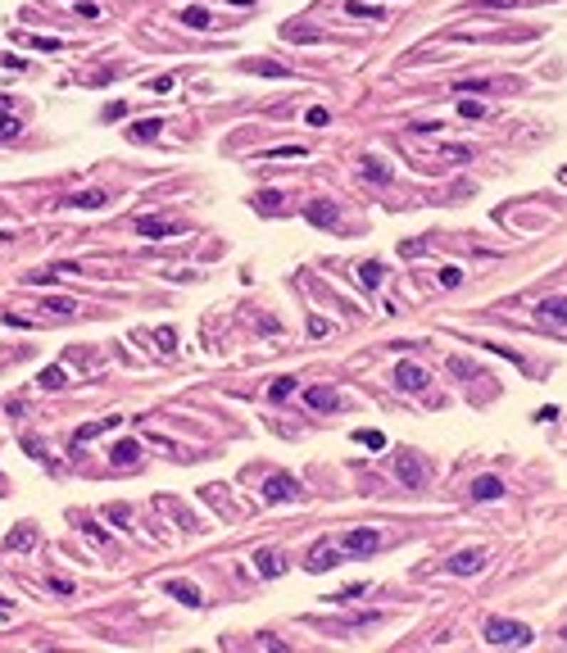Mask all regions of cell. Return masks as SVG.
Segmentation results:
<instances>
[{
	"mask_svg": "<svg viewBox=\"0 0 567 653\" xmlns=\"http://www.w3.org/2000/svg\"><path fill=\"white\" fill-rule=\"evenodd\" d=\"M486 639H490V644H531V626L490 617V622H486Z\"/></svg>",
	"mask_w": 567,
	"mask_h": 653,
	"instance_id": "obj_1",
	"label": "cell"
},
{
	"mask_svg": "<svg viewBox=\"0 0 567 653\" xmlns=\"http://www.w3.org/2000/svg\"><path fill=\"white\" fill-rule=\"evenodd\" d=\"M395 476H400V481L409 486V490H422V486H427V463L417 459L413 449H400V459H395Z\"/></svg>",
	"mask_w": 567,
	"mask_h": 653,
	"instance_id": "obj_2",
	"label": "cell"
},
{
	"mask_svg": "<svg viewBox=\"0 0 567 653\" xmlns=\"http://www.w3.org/2000/svg\"><path fill=\"white\" fill-rule=\"evenodd\" d=\"M291 499H300V481L286 472H273L264 481V503H291Z\"/></svg>",
	"mask_w": 567,
	"mask_h": 653,
	"instance_id": "obj_3",
	"label": "cell"
},
{
	"mask_svg": "<svg viewBox=\"0 0 567 653\" xmlns=\"http://www.w3.org/2000/svg\"><path fill=\"white\" fill-rule=\"evenodd\" d=\"M137 231H141V236H150V241H164V236H177L182 223H172V218H164V214H141Z\"/></svg>",
	"mask_w": 567,
	"mask_h": 653,
	"instance_id": "obj_4",
	"label": "cell"
},
{
	"mask_svg": "<svg viewBox=\"0 0 567 653\" xmlns=\"http://www.w3.org/2000/svg\"><path fill=\"white\" fill-rule=\"evenodd\" d=\"M536 318L545 327H567V295H553V300H540L536 304Z\"/></svg>",
	"mask_w": 567,
	"mask_h": 653,
	"instance_id": "obj_5",
	"label": "cell"
},
{
	"mask_svg": "<svg viewBox=\"0 0 567 653\" xmlns=\"http://www.w3.org/2000/svg\"><path fill=\"white\" fill-rule=\"evenodd\" d=\"M254 572L264 576V581H273V576L286 572V553H281V549H259L254 553Z\"/></svg>",
	"mask_w": 567,
	"mask_h": 653,
	"instance_id": "obj_6",
	"label": "cell"
},
{
	"mask_svg": "<svg viewBox=\"0 0 567 653\" xmlns=\"http://www.w3.org/2000/svg\"><path fill=\"white\" fill-rule=\"evenodd\" d=\"M395 386L400 390H427L431 386V372H427V367H417V363H400L395 367Z\"/></svg>",
	"mask_w": 567,
	"mask_h": 653,
	"instance_id": "obj_7",
	"label": "cell"
},
{
	"mask_svg": "<svg viewBox=\"0 0 567 653\" xmlns=\"http://www.w3.org/2000/svg\"><path fill=\"white\" fill-rule=\"evenodd\" d=\"M377 549H381V536L373 526H359V531L345 536V553H377Z\"/></svg>",
	"mask_w": 567,
	"mask_h": 653,
	"instance_id": "obj_8",
	"label": "cell"
},
{
	"mask_svg": "<svg viewBox=\"0 0 567 653\" xmlns=\"http://www.w3.org/2000/svg\"><path fill=\"white\" fill-rule=\"evenodd\" d=\"M486 568V553L482 549H463V553H454L449 558V572L454 576H472V572H482Z\"/></svg>",
	"mask_w": 567,
	"mask_h": 653,
	"instance_id": "obj_9",
	"label": "cell"
},
{
	"mask_svg": "<svg viewBox=\"0 0 567 653\" xmlns=\"http://www.w3.org/2000/svg\"><path fill=\"white\" fill-rule=\"evenodd\" d=\"M137 459H141V440L137 436H123L118 445L109 449V463H114V467H132Z\"/></svg>",
	"mask_w": 567,
	"mask_h": 653,
	"instance_id": "obj_10",
	"label": "cell"
},
{
	"mask_svg": "<svg viewBox=\"0 0 567 653\" xmlns=\"http://www.w3.org/2000/svg\"><path fill=\"white\" fill-rule=\"evenodd\" d=\"M304 404H309L313 413H336V409H340V395H336L331 386H313L309 395H304Z\"/></svg>",
	"mask_w": 567,
	"mask_h": 653,
	"instance_id": "obj_11",
	"label": "cell"
},
{
	"mask_svg": "<svg viewBox=\"0 0 567 653\" xmlns=\"http://www.w3.org/2000/svg\"><path fill=\"white\" fill-rule=\"evenodd\" d=\"M36 545V526L32 522H23V526H14V531L5 536V549H14V553H28Z\"/></svg>",
	"mask_w": 567,
	"mask_h": 653,
	"instance_id": "obj_12",
	"label": "cell"
},
{
	"mask_svg": "<svg viewBox=\"0 0 567 653\" xmlns=\"http://www.w3.org/2000/svg\"><path fill=\"white\" fill-rule=\"evenodd\" d=\"M118 427V417L109 413V417H100V422H86V427H78L73 431V445H86V440H95V436H105V431H114Z\"/></svg>",
	"mask_w": 567,
	"mask_h": 653,
	"instance_id": "obj_13",
	"label": "cell"
},
{
	"mask_svg": "<svg viewBox=\"0 0 567 653\" xmlns=\"http://www.w3.org/2000/svg\"><path fill=\"white\" fill-rule=\"evenodd\" d=\"M241 73H259V78H286V64H277V59H245Z\"/></svg>",
	"mask_w": 567,
	"mask_h": 653,
	"instance_id": "obj_14",
	"label": "cell"
},
{
	"mask_svg": "<svg viewBox=\"0 0 567 653\" xmlns=\"http://www.w3.org/2000/svg\"><path fill=\"white\" fill-rule=\"evenodd\" d=\"M304 218H309L313 227H331V223H336V204H331V200H313L309 209H304Z\"/></svg>",
	"mask_w": 567,
	"mask_h": 653,
	"instance_id": "obj_15",
	"label": "cell"
},
{
	"mask_svg": "<svg viewBox=\"0 0 567 653\" xmlns=\"http://www.w3.org/2000/svg\"><path fill=\"white\" fill-rule=\"evenodd\" d=\"M499 495H504V481H499V476H477V481H472V499L477 503L499 499Z\"/></svg>",
	"mask_w": 567,
	"mask_h": 653,
	"instance_id": "obj_16",
	"label": "cell"
},
{
	"mask_svg": "<svg viewBox=\"0 0 567 653\" xmlns=\"http://www.w3.org/2000/svg\"><path fill=\"white\" fill-rule=\"evenodd\" d=\"M159 132H164V118H141V122H132V127H128V137L132 141H155Z\"/></svg>",
	"mask_w": 567,
	"mask_h": 653,
	"instance_id": "obj_17",
	"label": "cell"
},
{
	"mask_svg": "<svg viewBox=\"0 0 567 653\" xmlns=\"http://www.w3.org/2000/svg\"><path fill=\"white\" fill-rule=\"evenodd\" d=\"M363 177L377 182V187H386V182H390V164H386V159H377V155H368L363 159Z\"/></svg>",
	"mask_w": 567,
	"mask_h": 653,
	"instance_id": "obj_18",
	"label": "cell"
},
{
	"mask_svg": "<svg viewBox=\"0 0 567 653\" xmlns=\"http://www.w3.org/2000/svg\"><path fill=\"white\" fill-rule=\"evenodd\" d=\"M336 563H340L336 549H313V553H309V572H331Z\"/></svg>",
	"mask_w": 567,
	"mask_h": 653,
	"instance_id": "obj_19",
	"label": "cell"
},
{
	"mask_svg": "<svg viewBox=\"0 0 567 653\" xmlns=\"http://www.w3.org/2000/svg\"><path fill=\"white\" fill-rule=\"evenodd\" d=\"M164 590H168V595H172V599H182V603H191V608H195V603H200V590H195L191 581H168Z\"/></svg>",
	"mask_w": 567,
	"mask_h": 653,
	"instance_id": "obj_20",
	"label": "cell"
},
{
	"mask_svg": "<svg viewBox=\"0 0 567 653\" xmlns=\"http://www.w3.org/2000/svg\"><path fill=\"white\" fill-rule=\"evenodd\" d=\"M41 309H46V313H55V318H73V313H78V304L64 300V295H51V300H41Z\"/></svg>",
	"mask_w": 567,
	"mask_h": 653,
	"instance_id": "obj_21",
	"label": "cell"
},
{
	"mask_svg": "<svg viewBox=\"0 0 567 653\" xmlns=\"http://www.w3.org/2000/svg\"><path fill=\"white\" fill-rule=\"evenodd\" d=\"M105 200H109V195H105V191H78V195H73V200H68V204H73V209H100Z\"/></svg>",
	"mask_w": 567,
	"mask_h": 653,
	"instance_id": "obj_22",
	"label": "cell"
},
{
	"mask_svg": "<svg viewBox=\"0 0 567 653\" xmlns=\"http://www.w3.org/2000/svg\"><path fill=\"white\" fill-rule=\"evenodd\" d=\"M254 209H259V214H277V209H281V191H259Z\"/></svg>",
	"mask_w": 567,
	"mask_h": 653,
	"instance_id": "obj_23",
	"label": "cell"
},
{
	"mask_svg": "<svg viewBox=\"0 0 567 653\" xmlns=\"http://www.w3.org/2000/svg\"><path fill=\"white\" fill-rule=\"evenodd\" d=\"M440 159H449V164H467V159H472V145H459V141L440 145Z\"/></svg>",
	"mask_w": 567,
	"mask_h": 653,
	"instance_id": "obj_24",
	"label": "cell"
},
{
	"mask_svg": "<svg viewBox=\"0 0 567 653\" xmlns=\"http://www.w3.org/2000/svg\"><path fill=\"white\" fill-rule=\"evenodd\" d=\"M182 23H187V28H209V9H204V5L182 9Z\"/></svg>",
	"mask_w": 567,
	"mask_h": 653,
	"instance_id": "obj_25",
	"label": "cell"
},
{
	"mask_svg": "<svg viewBox=\"0 0 567 653\" xmlns=\"http://www.w3.org/2000/svg\"><path fill=\"white\" fill-rule=\"evenodd\" d=\"M295 390H300V386H295V377H277L273 386H268V395H273V399H291Z\"/></svg>",
	"mask_w": 567,
	"mask_h": 653,
	"instance_id": "obj_26",
	"label": "cell"
},
{
	"mask_svg": "<svg viewBox=\"0 0 567 653\" xmlns=\"http://www.w3.org/2000/svg\"><path fill=\"white\" fill-rule=\"evenodd\" d=\"M381 277H386V268H381V263H363V268H359V281H363L368 291L381 286Z\"/></svg>",
	"mask_w": 567,
	"mask_h": 653,
	"instance_id": "obj_27",
	"label": "cell"
},
{
	"mask_svg": "<svg viewBox=\"0 0 567 653\" xmlns=\"http://www.w3.org/2000/svg\"><path fill=\"white\" fill-rule=\"evenodd\" d=\"M36 386H41V390H59V386H64V367H46V372L36 377Z\"/></svg>",
	"mask_w": 567,
	"mask_h": 653,
	"instance_id": "obj_28",
	"label": "cell"
},
{
	"mask_svg": "<svg viewBox=\"0 0 567 653\" xmlns=\"http://www.w3.org/2000/svg\"><path fill=\"white\" fill-rule=\"evenodd\" d=\"M304 155H309L304 145H273V150H268L264 159H304Z\"/></svg>",
	"mask_w": 567,
	"mask_h": 653,
	"instance_id": "obj_29",
	"label": "cell"
},
{
	"mask_svg": "<svg viewBox=\"0 0 567 653\" xmlns=\"http://www.w3.org/2000/svg\"><path fill=\"white\" fill-rule=\"evenodd\" d=\"M19 41L36 46V51H64V41H59V36H19Z\"/></svg>",
	"mask_w": 567,
	"mask_h": 653,
	"instance_id": "obj_30",
	"label": "cell"
},
{
	"mask_svg": "<svg viewBox=\"0 0 567 653\" xmlns=\"http://www.w3.org/2000/svg\"><path fill=\"white\" fill-rule=\"evenodd\" d=\"M19 137V118L14 114H0V141H14Z\"/></svg>",
	"mask_w": 567,
	"mask_h": 653,
	"instance_id": "obj_31",
	"label": "cell"
},
{
	"mask_svg": "<svg viewBox=\"0 0 567 653\" xmlns=\"http://www.w3.org/2000/svg\"><path fill=\"white\" fill-rule=\"evenodd\" d=\"M459 118H486V105L482 100H459Z\"/></svg>",
	"mask_w": 567,
	"mask_h": 653,
	"instance_id": "obj_32",
	"label": "cell"
},
{
	"mask_svg": "<svg viewBox=\"0 0 567 653\" xmlns=\"http://www.w3.org/2000/svg\"><path fill=\"white\" fill-rule=\"evenodd\" d=\"M359 445H368V449H386V436L368 427V431H359Z\"/></svg>",
	"mask_w": 567,
	"mask_h": 653,
	"instance_id": "obj_33",
	"label": "cell"
},
{
	"mask_svg": "<svg viewBox=\"0 0 567 653\" xmlns=\"http://www.w3.org/2000/svg\"><path fill=\"white\" fill-rule=\"evenodd\" d=\"M345 14H359V19H381V9H377V5H359V0H350V5H345Z\"/></svg>",
	"mask_w": 567,
	"mask_h": 653,
	"instance_id": "obj_34",
	"label": "cell"
},
{
	"mask_svg": "<svg viewBox=\"0 0 567 653\" xmlns=\"http://www.w3.org/2000/svg\"><path fill=\"white\" fill-rule=\"evenodd\" d=\"M327 118H331V109H323V105H313L309 114H304V122H309V127H327Z\"/></svg>",
	"mask_w": 567,
	"mask_h": 653,
	"instance_id": "obj_35",
	"label": "cell"
},
{
	"mask_svg": "<svg viewBox=\"0 0 567 653\" xmlns=\"http://www.w3.org/2000/svg\"><path fill=\"white\" fill-rule=\"evenodd\" d=\"M155 345H159V350H172V345H177V331H172V327H159L155 331Z\"/></svg>",
	"mask_w": 567,
	"mask_h": 653,
	"instance_id": "obj_36",
	"label": "cell"
},
{
	"mask_svg": "<svg viewBox=\"0 0 567 653\" xmlns=\"http://www.w3.org/2000/svg\"><path fill=\"white\" fill-rule=\"evenodd\" d=\"M100 118H105V122H123V118H128V105H123V100H114V105H109Z\"/></svg>",
	"mask_w": 567,
	"mask_h": 653,
	"instance_id": "obj_37",
	"label": "cell"
},
{
	"mask_svg": "<svg viewBox=\"0 0 567 653\" xmlns=\"http://www.w3.org/2000/svg\"><path fill=\"white\" fill-rule=\"evenodd\" d=\"M82 531H86V540H95V545H109L105 526H95V522H82Z\"/></svg>",
	"mask_w": 567,
	"mask_h": 653,
	"instance_id": "obj_38",
	"label": "cell"
},
{
	"mask_svg": "<svg viewBox=\"0 0 567 653\" xmlns=\"http://www.w3.org/2000/svg\"><path fill=\"white\" fill-rule=\"evenodd\" d=\"M105 517H114L118 526H128L132 522V513H128V503H114V508H105Z\"/></svg>",
	"mask_w": 567,
	"mask_h": 653,
	"instance_id": "obj_39",
	"label": "cell"
},
{
	"mask_svg": "<svg viewBox=\"0 0 567 653\" xmlns=\"http://www.w3.org/2000/svg\"><path fill=\"white\" fill-rule=\"evenodd\" d=\"M327 331H331V323H327V318H309V336H313V340H323Z\"/></svg>",
	"mask_w": 567,
	"mask_h": 653,
	"instance_id": "obj_40",
	"label": "cell"
},
{
	"mask_svg": "<svg viewBox=\"0 0 567 653\" xmlns=\"http://www.w3.org/2000/svg\"><path fill=\"white\" fill-rule=\"evenodd\" d=\"M0 323H5V327H19V331H28V327H32L23 313H0Z\"/></svg>",
	"mask_w": 567,
	"mask_h": 653,
	"instance_id": "obj_41",
	"label": "cell"
},
{
	"mask_svg": "<svg viewBox=\"0 0 567 653\" xmlns=\"http://www.w3.org/2000/svg\"><path fill=\"white\" fill-rule=\"evenodd\" d=\"M46 585H51L55 595H73V581H64V576H46Z\"/></svg>",
	"mask_w": 567,
	"mask_h": 653,
	"instance_id": "obj_42",
	"label": "cell"
},
{
	"mask_svg": "<svg viewBox=\"0 0 567 653\" xmlns=\"http://www.w3.org/2000/svg\"><path fill=\"white\" fill-rule=\"evenodd\" d=\"M459 281H463L459 268H440V286H459Z\"/></svg>",
	"mask_w": 567,
	"mask_h": 653,
	"instance_id": "obj_43",
	"label": "cell"
},
{
	"mask_svg": "<svg viewBox=\"0 0 567 653\" xmlns=\"http://www.w3.org/2000/svg\"><path fill=\"white\" fill-rule=\"evenodd\" d=\"M78 14L82 19H100V5H95V0H78Z\"/></svg>",
	"mask_w": 567,
	"mask_h": 653,
	"instance_id": "obj_44",
	"label": "cell"
},
{
	"mask_svg": "<svg viewBox=\"0 0 567 653\" xmlns=\"http://www.w3.org/2000/svg\"><path fill=\"white\" fill-rule=\"evenodd\" d=\"M172 82H177V78H172V73H164V78H155L150 86H155V91H172Z\"/></svg>",
	"mask_w": 567,
	"mask_h": 653,
	"instance_id": "obj_45",
	"label": "cell"
},
{
	"mask_svg": "<svg viewBox=\"0 0 567 653\" xmlns=\"http://www.w3.org/2000/svg\"><path fill=\"white\" fill-rule=\"evenodd\" d=\"M477 5H495V9H504V5H517V0H477Z\"/></svg>",
	"mask_w": 567,
	"mask_h": 653,
	"instance_id": "obj_46",
	"label": "cell"
},
{
	"mask_svg": "<svg viewBox=\"0 0 567 653\" xmlns=\"http://www.w3.org/2000/svg\"><path fill=\"white\" fill-rule=\"evenodd\" d=\"M9 109H14V100H9V95H0V114H9Z\"/></svg>",
	"mask_w": 567,
	"mask_h": 653,
	"instance_id": "obj_47",
	"label": "cell"
},
{
	"mask_svg": "<svg viewBox=\"0 0 567 653\" xmlns=\"http://www.w3.org/2000/svg\"><path fill=\"white\" fill-rule=\"evenodd\" d=\"M227 5H236V9H250V5H254V0H227Z\"/></svg>",
	"mask_w": 567,
	"mask_h": 653,
	"instance_id": "obj_48",
	"label": "cell"
},
{
	"mask_svg": "<svg viewBox=\"0 0 567 653\" xmlns=\"http://www.w3.org/2000/svg\"><path fill=\"white\" fill-rule=\"evenodd\" d=\"M9 612H14V608H9V603H5V599H0V617H9Z\"/></svg>",
	"mask_w": 567,
	"mask_h": 653,
	"instance_id": "obj_49",
	"label": "cell"
},
{
	"mask_svg": "<svg viewBox=\"0 0 567 653\" xmlns=\"http://www.w3.org/2000/svg\"><path fill=\"white\" fill-rule=\"evenodd\" d=\"M0 495H5V476H0Z\"/></svg>",
	"mask_w": 567,
	"mask_h": 653,
	"instance_id": "obj_50",
	"label": "cell"
},
{
	"mask_svg": "<svg viewBox=\"0 0 567 653\" xmlns=\"http://www.w3.org/2000/svg\"><path fill=\"white\" fill-rule=\"evenodd\" d=\"M563 635H567V626H563Z\"/></svg>",
	"mask_w": 567,
	"mask_h": 653,
	"instance_id": "obj_51",
	"label": "cell"
}]
</instances>
